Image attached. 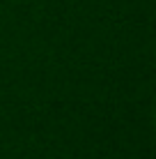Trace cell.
Here are the masks:
<instances>
[]
</instances>
